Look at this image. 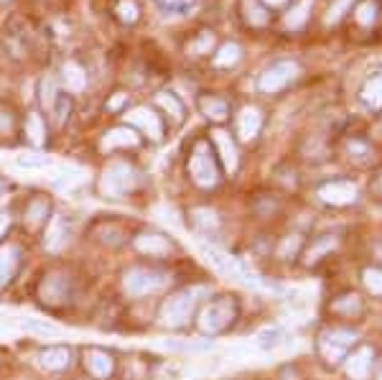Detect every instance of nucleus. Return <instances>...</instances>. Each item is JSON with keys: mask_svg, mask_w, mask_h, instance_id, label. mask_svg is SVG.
I'll list each match as a JSON object with an SVG mask.
<instances>
[{"mask_svg": "<svg viewBox=\"0 0 382 380\" xmlns=\"http://www.w3.org/2000/svg\"><path fill=\"white\" fill-rule=\"evenodd\" d=\"M171 276L158 268H130L123 273V288L128 296H148L168 286Z\"/></svg>", "mask_w": 382, "mask_h": 380, "instance_id": "nucleus-1", "label": "nucleus"}, {"mask_svg": "<svg viewBox=\"0 0 382 380\" xmlns=\"http://www.w3.org/2000/svg\"><path fill=\"white\" fill-rule=\"evenodd\" d=\"M199 288H186V291H179L173 293V296H168V299L164 301V306H161V314H158V319H161V325L164 327H184L191 319V314H194V306H196V296H199Z\"/></svg>", "mask_w": 382, "mask_h": 380, "instance_id": "nucleus-2", "label": "nucleus"}, {"mask_svg": "<svg viewBox=\"0 0 382 380\" xmlns=\"http://www.w3.org/2000/svg\"><path fill=\"white\" fill-rule=\"evenodd\" d=\"M138 176H135V169L125 161H115L110 164L100 176V191L102 197H110V199H120L125 197L128 191H133Z\"/></svg>", "mask_w": 382, "mask_h": 380, "instance_id": "nucleus-3", "label": "nucleus"}, {"mask_svg": "<svg viewBox=\"0 0 382 380\" xmlns=\"http://www.w3.org/2000/svg\"><path fill=\"white\" fill-rule=\"evenodd\" d=\"M234 317H237V306H234V301L232 299H217V301H211V304L204 306L196 325H199V329H202L204 334H219L232 325Z\"/></svg>", "mask_w": 382, "mask_h": 380, "instance_id": "nucleus-4", "label": "nucleus"}, {"mask_svg": "<svg viewBox=\"0 0 382 380\" xmlns=\"http://www.w3.org/2000/svg\"><path fill=\"white\" fill-rule=\"evenodd\" d=\"M189 174H191V179H194V184H199V187H214V184L219 182V169L217 164H214V159H211L209 153V146L204 141H199L194 146V150H191V159H189Z\"/></svg>", "mask_w": 382, "mask_h": 380, "instance_id": "nucleus-5", "label": "nucleus"}, {"mask_svg": "<svg viewBox=\"0 0 382 380\" xmlns=\"http://www.w3.org/2000/svg\"><path fill=\"white\" fill-rule=\"evenodd\" d=\"M354 340H357V334L349 329H329L319 337V349L329 365H336L349 355Z\"/></svg>", "mask_w": 382, "mask_h": 380, "instance_id": "nucleus-6", "label": "nucleus"}, {"mask_svg": "<svg viewBox=\"0 0 382 380\" xmlns=\"http://www.w3.org/2000/svg\"><path fill=\"white\" fill-rule=\"evenodd\" d=\"M296 74H298L296 62H278V64H273V67H268V69L260 74L258 87H260V92L273 95V92H281L288 82L296 80Z\"/></svg>", "mask_w": 382, "mask_h": 380, "instance_id": "nucleus-7", "label": "nucleus"}, {"mask_svg": "<svg viewBox=\"0 0 382 380\" xmlns=\"http://www.w3.org/2000/svg\"><path fill=\"white\" fill-rule=\"evenodd\" d=\"M202 255L219 270V273H225V276H229V278H237V281H242V284H255L252 273H248L240 263L232 261V258H227V255L222 253V250H217V248L202 245Z\"/></svg>", "mask_w": 382, "mask_h": 380, "instance_id": "nucleus-8", "label": "nucleus"}, {"mask_svg": "<svg viewBox=\"0 0 382 380\" xmlns=\"http://www.w3.org/2000/svg\"><path fill=\"white\" fill-rule=\"evenodd\" d=\"M319 199L327 202V205L334 207H347L357 199V187L347 179H334V182H327L319 187Z\"/></svg>", "mask_w": 382, "mask_h": 380, "instance_id": "nucleus-9", "label": "nucleus"}, {"mask_svg": "<svg viewBox=\"0 0 382 380\" xmlns=\"http://www.w3.org/2000/svg\"><path fill=\"white\" fill-rule=\"evenodd\" d=\"M125 120H128L130 126L141 128L150 141H161V135H164V126H161V120H158L156 112L148 110V107H135V110H130L128 115H125Z\"/></svg>", "mask_w": 382, "mask_h": 380, "instance_id": "nucleus-10", "label": "nucleus"}, {"mask_svg": "<svg viewBox=\"0 0 382 380\" xmlns=\"http://www.w3.org/2000/svg\"><path fill=\"white\" fill-rule=\"evenodd\" d=\"M344 360H347L344 370H347V375H349L351 380H367V375L372 370V349L359 347L357 352L347 355Z\"/></svg>", "mask_w": 382, "mask_h": 380, "instance_id": "nucleus-11", "label": "nucleus"}, {"mask_svg": "<svg viewBox=\"0 0 382 380\" xmlns=\"http://www.w3.org/2000/svg\"><path fill=\"white\" fill-rule=\"evenodd\" d=\"M359 100L365 105L367 110L380 112L382 110V69L372 71L367 82L362 85V92H359Z\"/></svg>", "mask_w": 382, "mask_h": 380, "instance_id": "nucleus-12", "label": "nucleus"}, {"mask_svg": "<svg viewBox=\"0 0 382 380\" xmlns=\"http://www.w3.org/2000/svg\"><path fill=\"white\" fill-rule=\"evenodd\" d=\"M69 293V278L64 273H49L41 284V299L49 301V304H62Z\"/></svg>", "mask_w": 382, "mask_h": 380, "instance_id": "nucleus-13", "label": "nucleus"}, {"mask_svg": "<svg viewBox=\"0 0 382 380\" xmlns=\"http://www.w3.org/2000/svg\"><path fill=\"white\" fill-rule=\"evenodd\" d=\"M135 248L146 255H168L173 250L171 240L161 235V232H141L135 238Z\"/></svg>", "mask_w": 382, "mask_h": 380, "instance_id": "nucleus-14", "label": "nucleus"}, {"mask_svg": "<svg viewBox=\"0 0 382 380\" xmlns=\"http://www.w3.org/2000/svg\"><path fill=\"white\" fill-rule=\"evenodd\" d=\"M67 235H69L67 220H64L62 214H54L46 227V235H44V248L51 250V253H59L64 248V243H67Z\"/></svg>", "mask_w": 382, "mask_h": 380, "instance_id": "nucleus-15", "label": "nucleus"}, {"mask_svg": "<svg viewBox=\"0 0 382 380\" xmlns=\"http://www.w3.org/2000/svg\"><path fill=\"white\" fill-rule=\"evenodd\" d=\"M85 365L94 378H107V375H112V368H115L112 355H107L105 349H94V347L85 349Z\"/></svg>", "mask_w": 382, "mask_h": 380, "instance_id": "nucleus-16", "label": "nucleus"}, {"mask_svg": "<svg viewBox=\"0 0 382 380\" xmlns=\"http://www.w3.org/2000/svg\"><path fill=\"white\" fill-rule=\"evenodd\" d=\"M211 138H214V146H217V150H219L222 166H225L229 174H234V171H237V148H234L229 133H225V130H214Z\"/></svg>", "mask_w": 382, "mask_h": 380, "instance_id": "nucleus-17", "label": "nucleus"}, {"mask_svg": "<svg viewBox=\"0 0 382 380\" xmlns=\"http://www.w3.org/2000/svg\"><path fill=\"white\" fill-rule=\"evenodd\" d=\"M260 126H263V115L255 107H242L237 115V133L242 141H252L260 133Z\"/></svg>", "mask_w": 382, "mask_h": 380, "instance_id": "nucleus-18", "label": "nucleus"}, {"mask_svg": "<svg viewBox=\"0 0 382 380\" xmlns=\"http://www.w3.org/2000/svg\"><path fill=\"white\" fill-rule=\"evenodd\" d=\"M128 146H130V148L138 146V135H135V130H130L128 126L112 128V130H107L105 138H102V150L128 148Z\"/></svg>", "mask_w": 382, "mask_h": 380, "instance_id": "nucleus-19", "label": "nucleus"}, {"mask_svg": "<svg viewBox=\"0 0 382 380\" xmlns=\"http://www.w3.org/2000/svg\"><path fill=\"white\" fill-rule=\"evenodd\" d=\"M16 270H18V248L13 245L0 248V288L13 281Z\"/></svg>", "mask_w": 382, "mask_h": 380, "instance_id": "nucleus-20", "label": "nucleus"}, {"mask_svg": "<svg viewBox=\"0 0 382 380\" xmlns=\"http://www.w3.org/2000/svg\"><path fill=\"white\" fill-rule=\"evenodd\" d=\"M334 248H336V238H334V235H321V238H316L311 245L306 248L304 263H306V266H316V263H319L327 253H331Z\"/></svg>", "mask_w": 382, "mask_h": 380, "instance_id": "nucleus-21", "label": "nucleus"}, {"mask_svg": "<svg viewBox=\"0 0 382 380\" xmlns=\"http://www.w3.org/2000/svg\"><path fill=\"white\" fill-rule=\"evenodd\" d=\"M62 80H64V87L69 89V92H82L87 85V74L85 69L74 62H67L62 69Z\"/></svg>", "mask_w": 382, "mask_h": 380, "instance_id": "nucleus-22", "label": "nucleus"}, {"mask_svg": "<svg viewBox=\"0 0 382 380\" xmlns=\"http://www.w3.org/2000/svg\"><path fill=\"white\" fill-rule=\"evenodd\" d=\"M41 365L46 370H64L69 365V349L67 347H49L39 355Z\"/></svg>", "mask_w": 382, "mask_h": 380, "instance_id": "nucleus-23", "label": "nucleus"}, {"mask_svg": "<svg viewBox=\"0 0 382 380\" xmlns=\"http://www.w3.org/2000/svg\"><path fill=\"white\" fill-rule=\"evenodd\" d=\"M331 309H334L336 314H344V317H354V314L362 311V301H359L357 293H344V296H339V299L331 304Z\"/></svg>", "mask_w": 382, "mask_h": 380, "instance_id": "nucleus-24", "label": "nucleus"}, {"mask_svg": "<svg viewBox=\"0 0 382 380\" xmlns=\"http://www.w3.org/2000/svg\"><path fill=\"white\" fill-rule=\"evenodd\" d=\"M242 13H245V21H248L250 26H266L268 24V13L258 0H242Z\"/></svg>", "mask_w": 382, "mask_h": 380, "instance_id": "nucleus-25", "label": "nucleus"}, {"mask_svg": "<svg viewBox=\"0 0 382 380\" xmlns=\"http://www.w3.org/2000/svg\"><path fill=\"white\" fill-rule=\"evenodd\" d=\"M26 135H28V141L33 143V146H44L46 143V128H44V120H41V115H28V120H26Z\"/></svg>", "mask_w": 382, "mask_h": 380, "instance_id": "nucleus-26", "label": "nucleus"}, {"mask_svg": "<svg viewBox=\"0 0 382 380\" xmlns=\"http://www.w3.org/2000/svg\"><path fill=\"white\" fill-rule=\"evenodd\" d=\"M199 107H202V112L209 120H225L227 118V103L225 100H219V97H202Z\"/></svg>", "mask_w": 382, "mask_h": 380, "instance_id": "nucleus-27", "label": "nucleus"}, {"mask_svg": "<svg viewBox=\"0 0 382 380\" xmlns=\"http://www.w3.org/2000/svg\"><path fill=\"white\" fill-rule=\"evenodd\" d=\"M191 225L194 227H199L202 232H209V230H217V214L211 212V209H204V207H199V209H194L191 212Z\"/></svg>", "mask_w": 382, "mask_h": 380, "instance_id": "nucleus-28", "label": "nucleus"}, {"mask_svg": "<svg viewBox=\"0 0 382 380\" xmlns=\"http://www.w3.org/2000/svg\"><path fill=\"white\" fill-rule=\"evenodd\" d=\"M24 329L26 332H33V334H41V337H56L62 334V329L54 325H49L44 319H33V317H26L24 319Z\"/></svg>", "mask_w": 382, "mask_h": 380, "instance_id": "nucleus-29", "label": "nucleus"}, {"mask_svg": "<svg viewBox=\"0 0 382 380\" xmlns=\"http://www.w3.org/2000/svg\"><path fill=\"white\" fill-rule=\"evenodd\" d=\"M156 103L164 107L168 115H171L173 120H181L184 118V105L179 103V97L171 95V92H161V95H156Z\"/></svg>", "mask_w": 382, "mask_h": 380, "instance_id": "nucleus-30", "label": "nucleus"}, {"mask_svg": "<svg viewBox=\"0 0 382 380\" xmlns=\"http://www.w3.org/2000/svg\"><path fill=\"white\" fill-rule=\"evenodd\" d=\"M237 59H240V46H237V44H225V46L214 54V67L227 69V67L237 64Z\"/></svg>", "mask_w": 382, "mask_h": 380, "instance_id": "nucleus-31", "label": "nucleus"}, {"mask_svg": "<svg viewBox=\"0 0 382 380\" xmlns=\"http://www.w3.org/2000/svg\"><path fill=\"white\" fill-rule=\"evenodd\" d=\"M354 18H357L359 26H372L374 21H377V3H374V0L359 3L357 10H354Z\"/></svg>", "mask_w": 382, "mask_h": 380, "instance_id": "nucleus-32", "label": "nucleus"}, {"mask_svg": "<svg viewBox=\"0 0 382 380\" xmlns=\"http://www.w3.org/2000/svg\"><path fill=\"white\" fill-rule=\"evenodd\" d=\"M309 10H311V3L309 0H301L296 8H290V13L286 16V26L288 28H301L306 24V18H309Z\"/></svg>", "mask_w": 382, "mask_h": 380, "instance_id": "nucleus-33", "label": "nucleus"}, {"mask_svg": "<svg viewBox=\"0 0 382 380\" xmlns=\"http://www.w3.org/2000/svg\"><path fill=\"white\" fill-rule=\"evenodd\" d=\"M362 284L372 296H382V268H365L362 270Z\"/></svg>", "mask_w": 382, "mask_h": 380, "instance_id": "nucleus-34", "label": "nucleus"}, {"mask_svg": "<svg viewBox=\"0 0 382 380\" xmlns=\"http://www.w3.org/2000/svg\"><path fill=\"white\" fill-rule=\"evenodd\" d=\"M46 212H49L46 199H33L31 205H28V209H26V220H28V225H39V222L46 220Z\"/></svg>", "mask_w": 382, "mask_h": 380, "instance_id": "nucleus-35", "label": "nucleus"}, {"mask_svg": "<svg viewBox=\"0 0 382 380\" xmlns=\"http://www.w3.org/2000/svg\"><path fill=\"white\" fill-rule=\"evenodd\" d=\"M156 3L166 13H189L196 6V0H156Z\"/></svg>", "mask_w": 382, "mask_h": 380, "instance_id": "nucleus-36", "label": "nucleus"}, {"mask_svg": "<svg viewBox=\"0 0 382 380\" xmlns=\"http://www.w3.org/2000/svg\"><path fill=\"white\" fill-rule=\"evenodd\" d=\"M56 85H54V80L51 77H46V80L41 82V103H44V107H46L49 112H51V107H54V103H56Z\"/></svg>", "mask_w": 382, "mask_h": 380, "instance_id": "nucleus-37", "label": "nucleus"}, {"mask_svg": "<svg viewBox=\"0 0 382 380\" xmlns=\"http://www.w3.org/2000/svg\"><path fill=\"white\" fill-rule=\"evenodd\" d=\"M117 16L123 24H133L135 18H138V6H135V0H120L117 3Z\"/></svg>", "mask_w": 382, "mask_h": 380, "instance_id": "nucleus-38", "label": "nucleus"}, {"mask_svg": "<svg viewBox=\"0 0 382 380\" xmlns=\"http://www.w3.org/2000/svg\"><path fill=\"white\" fill-rule=\"evenodd\" d=\"M69 110H71L69 97H64V95H59V97H56L54 107H51V115H54L56 126H62L64 120H67V115H69Z\"/></svg>", "mask_w": 382, "mask_h": 380, "instance_id": "nucleus-39", "label": "nucleus"}, {"mask_svg": "<svg viewBox=\"0 0 382 380\" xmlns=\"http://www.w3.org/2000/svg\"><path fill=\"white\" fill-rule=\"evenodd\" d=\"M211 44H214V33H211V31H202V36H199V39H196L189 49H191V54H194V56H202V54H207V51H209Z\"/></svg>", "mask_w": 382, "mask_h": 380, "instance_id": "nucleus-40", "label": "nucleus"}, {"mask_svg": "<svg viewBox=\"0 0 382 380\" xmlns=\"http://www.w3.org/2000/svg\"><path fill=\"white\" fill-rule=\"evenodd\" d=\"M281 337H283V334L281 332H278V329H270V332H263V334H260V347H270V349H273V347H278V345H281Z\"/></svg>", "mask_w": 382, "mask_h": 380, "instance_id": "nucleus-41", "label": "nucleus"}, {"mask_svg": "<svg viewBox=\"0 0 382 380\" xmlns=\"http://www.w3.org/2000/svg\"><path fill=\"white\" fill-rule=\"evenodd\" d=\"M298 243H301L298 238H286V240H283L281 250H278V255H281V258H288V253L293 255L298 250Z\"/></svg>", "mask_w": 382, "mask_h": 380, "instance_id": "nucleus-42", "label": "nucleus"}, {"mask_svg": "<svg viewBox=\"0 0 382 380\" xmlns=\"http://www.w3.org/2000/svg\"><path fill=\"white\" fill-rule=\"evenodd\" d=\"M44 156H18V166H44Z\"/></svg>", "mask_w": 382, "mask_h": 380, "instance_id": "nucleus-43", "label": "nucleus"}, {"mask_svg": "<svg viewBox=\"0 0 382 380\" xmlns=\"http://www.w3.org/2000/svg\"><path fill=\"white\" fill-rule=\"evenodd\" d=\"M349 153L354 156V159H365L367 153H370V148H367L365 143L354 141V143H349Z\"/></svg>", "mask_w": 382, "mask_h": 380, "instance_id": "nucleus-44", "label": "nucleus"}, {"mask_svg": "<svg viewBox=\"0 0 382 380\" xmlns=\"http://www.w3.org/2000/svg\"><path fill=\"white\" fill-rule=\"evenodd\" d=\"M125 100H128V95H123V92H117V95L107 103V107H110V110H117V107H123Z\"/></svg>", "mask_w": 382, "mask_h": 380, "instance_id": "nucleus-45", "label": "nucleus"}, {"mask_svg": "<svg viewBox=\"0 0 382 380\" xmlns=\"http://www.w3.org/2000/svg\"><path fill=\"white\" fill-rule=\"evenodd\" d=\"M10 227V214L0 212V238H6V230Z\"/></svg>", "mask_w": 382, "mask_h": 380, "instance_id": "nucleus-46", "label": "nucleus"}, {"mask_svg": "<svg viewBox=\"0 0 382 380\" xmlns=\"http://www.w3.org/2000/svg\"><path fill=\"white\" fill-rule=\"evenodd\" d=\"M10 130V115L8 112H0V133Z\"/></svg>", "mask_w": 382, "mask_h": 380, "instance_id": "nucleus-47", "label": "nucleus"}, {"mask_svg": "<svg viewBox=\"0 0 382 380\" xmlns=\"http://www.w3.org/2000/svg\"><path fill=\"white\" fill-rule=\"evenodd\" d=\"M372 194H374V197H380V199H382V174L372 182Z\"/></svg>", "mask_w": 382, "mask_h": 380, "instance_id": "nucleus-48", "label": "nucleus"}, {"mask_svg": "<svg viewBox=\"0 0 382 380\" xmlns=\"http://www.w3.org/2000/svg\"><path fill=\"white\" fill-rule=\"evenodd\" d=\"M266 3H268V6H281L283 0H266Z\"/></svg>", "mask_w": 382, "mask_h": 380, "instance_id": "nucleus-49", "label": "nucleus"}, {"mask_svg": "<svg viewBox=\"0 0 382 380\" xmlns=\"http://www.w3.org/2000/svg\"><path fill=\"white\" fill-rule=\"evenodd\" d=\"M377 380H382V365H380V370H377Z\"/></svg>", "mask_w": 382, "mask_h": 380, "instance_id": "nucleus-50", "label": "nucleus"}, {"mask_svg": "<svg viewBox=\"0 0 382 380\" xmlns=\"http://www.w3.org/2000/svg\"><path fill=\"white\" fill-rule=\"evenodd\" d=\"M0 189H3V184H0Z\"/></svg>", "mask_w": 382, "mask_h": 380, "instance_id": "nucleus-51", "label": "nucleus"}]
</instances>
